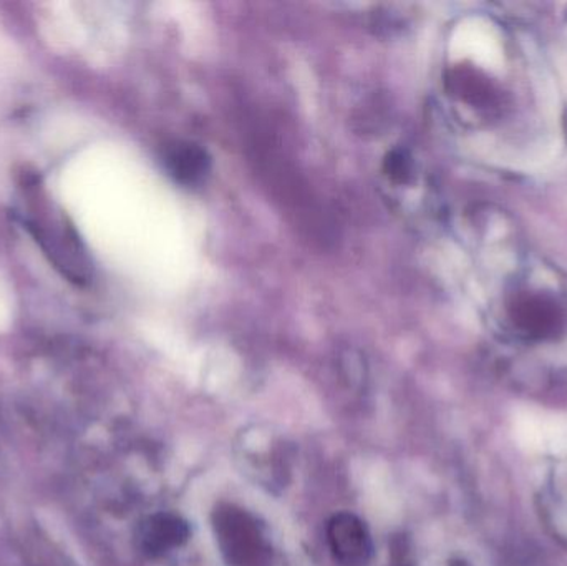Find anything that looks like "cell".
<instances>
[{
  "mask_svg": "<svg viewBox=\"0 0 567 566\" xmlns=\"http://www.w3.org/2000/svg\"><path fill=\"white\" fill-rule=\"evenodd\" d=\"M169 175L183 185H195L208 175L212 159L206 150L189 142H175L165 152Z\"/></svg>",
  "mask_w": 567,
  "mask_h": 566,
  "instance_id": "3",
  "label": "cell"
},
{
  "mask_svg": "<svg viewBox=\"0 0 567 566\" xmlns=\"http://www.w3.org/2000/svg\"><path fill=\"white\" fill-rule=\"evenodd\" d=\"M450 566H470L468 564H465V562H453Z\"/></svg>",
  "mask_w": 567,
  "mask_h": 566,
  "instance_id": "6",
  "label": "cell"
},
{
  "mask_svg": "<svg viewBox=\"0 0 567 566\" xmlns=\"http://www.w3.org/2000/svg\"><path fill=\"white\" fill-rule=\"evenodd\" d=\"M215 531L219 548L233 566H259L268 557L265 538L255 518L245 511L228 507L215 514Z\"/></svg>",
  "mask_w": 567,
  "mask_h": 566,
  "instance_id": "1",
  "label": "cell"
},
{
  "mask_svg": "<svg viewBox=\"0 0 567 566\" xmlns=\"http://www.w3.org/2000/svg\"><path fill=\"white\" fill-rule=\"evenodd\" d=\"M189 537V528L176 515H155L143 525L142 547L150 557H159L173 548L185 544Z\"/></svg>",
  "mask_w": 567,
  "mask_h": 566,
  "instance_id": "4",
  "label": "cell"
},
{
  "mask_svg": "<svg viewBox=\"0 0 567 566\" xmlns=\"http://www.w3.org/2000/svg\"><path fill=\"white\" fill-rule=\"evenodd\" d=\"M327 542L333 560L340 566H369L373 542L369 528L355 515L337 514L327 525Z\"/></svg>",
  "mask_w": 567,
  "mask_h": 566,
  "instance_id": "2",
  "label": "cell"
},
{
  "mask_svg": "<svg viewBox=\"0 0 567 566\" xmlns=\"http://www.w3.org/2000/svg\"><path fill=\"white\" fill-rule=\"evenodd\" d=\"M518 319L525 325L526 329L546 332L551 328L555 316L551 312L545 311L542 305H533V301H528L519 308Z\"/></svg>",
  "mask_w": 567,
  "mask_h": 566,
  "instance_id": "5",
  "label": "cell"
}]
</instances>
